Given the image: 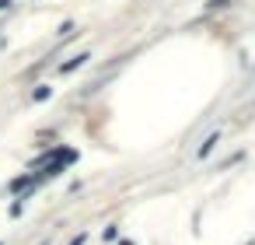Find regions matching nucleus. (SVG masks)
Masks as SVG:
<instances>
[{
  "mask_svg": "<svg viewBox=\"0 0 255 245\" xmlns=\"http://www.w3.org/2000/svg\"><path fill=\"white\" fill-rule=\"evenodd\" d=\"M88 60H91V56H88V53H81V56H74V60H66V63H63V67H60V74H74V70H77V67H84V63H88Z\"/></svg>",
  "mask_w": 255,
  "mask_h": 245,
  "instance_id": "1",
  "label": "nucleus"
},
{
  "mask_svg": "<svg viewBox=\"0 0 255 245\" xmlns=\"http://www.w3.org/2000/svg\"><path fill=\"white\" fill-rule=\"evenodd\" d=\"M49 95H53V88H49V84H39V88L32 91V98H35V102H46Z\"/></svg>",
  "mask_w": 255,
  "mask_h": 245,
  "instance_id": "2",
  "label": "nucleus"
},
{
  "mask_svg": "<svg viewBox=\"0 0 255 245\" xmlns=\"http://www.w3.org/2000/svg\"><path fill=\"white\" fill-rule=\"evenodd\" d=\"M213 147H217V133H213V137H206V140H203V147H199V158H206V154H210V151H213Z\"/></svg>",
  "mask_w": 255,
  "mask_h": 245,
  "instance_id": "3",
  "label": "nucleus"
},
{
  "mask_svg": "<svg viewBox=\"0 0 255 245\" xmlns=\"http://www.w3.org/2000/svg\"><path fill=\"white\" fill-rule=\"evenodd\" d=\"M84 238H88V235H77V238H74V242H70V245H84Z\"/></svg>",
  "mask_w": 255,
  "mask_h": 245,
  "instance_id": "4",
  "label": "nucleus"
},
{
  "mask_svg": "<svg viewBox=\"0 0 255 245\" xmlns=\"http://www.w3.org/2000/svg\"><path fill=\"white\" fill-rule=\"evenodd\" d=\"M119 245H133V242H119Z\"/></svg>",
  "mask_w": 255,
  "mask_h": 245,
  "instance_id": "5",
  "label": "nucleus"
}]
</instances>
